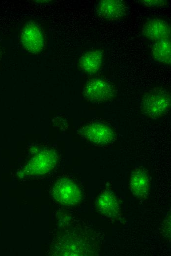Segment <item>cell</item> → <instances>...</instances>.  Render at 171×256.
Here are the masks:
<instances>
[{
	"instance_id": "1",
	"label": "cell",
	"mask_w": 171,
	"mask_h": 256,
	"mask_svg": "<svg viewBox=\"0 0 171 256\" xmlns=\"http://www.w3.org/2000/svg\"><path fill=\"white\" fill-rule=\"evenodd\" d=\"M171 94L161 87L154 88L143 96L141 108L147 116L157 119L165 115L171 108Z\"/></svg>"
},
{
	"instance_id": "2",
	"label": "cell",
	"mask_w": 171,
	"mask_h": 256,
	"mask_svg": "<svg viewBox=\"0 0 171 256\" xmlns=\"http://www.w3.org/2000/svg\"><path fill=\"white\" fill-rule=\"evenodd\" d=\"M53 195L57 201L66 206L76 205L82 200V192L78 186L66 178L61 179L56 183Z\"/></svg>"
},
{
	"instance_id": "3",
	"label": "cell",
	"mask_w": 171,
	"mask_h": 256,
	"mask_svg": "<svg viewBox=\"0 0 171 256\" xmlns=\"http://www.w3.org/2000/svg\"><path fill=\"white\" fill-rule=\"evenodd\" d=\"M21 42L28 52L37 54L44 48L45 39L41 27L33 21L28 22L21 33Z\"/></svg>"
},
{
	"instance_id": "4",
	"label": "cell",
	"mask_w": 171,
	"mask_h": 256,
	"mask_svg": "<svg viewBox=\"0 0 171 256\" xmlns=\"http://www.w3.org/2000/svg\"><path fill=\"white\" fill-rule=\"evenodd\" d=\"M85 97L93 102H103L111 99L114 95L111 85L102 79L89 80L84 89Z\"/></svg>"
},
{
	"instance_id": "5",
	"label": "cell",
	"mask_w": 171,
	"mask_h": 256,
	"mask_svg": "<svg viewBox=\"0 0 171 256\" xmlns=\"http://www.w3.org/2000/svg\"><path fill=\"white\" fill-rule=\"evenodd\" d=\"M149 174L144 167H135L131 174L129 186L133 194L141 200L146 199L150 190Z\"/></svg>"
},
{
	"instance_id": "6",
	"label": "cell",
	"mask_w": 171,
	"mask_h": 256,
	"mask_svg": "<svg viewBox=\"0 0 171 256\" xmlns=\"http://www.w3.org/2000/svg\"><path fill=\"white\" fill-rule=\"evenodd\" d=\"M96 14L101 18L109 21H118L125 17L127 6L121 0H101L96 6Z\"/></svg>"
},
{
	"instance_id": "7",
	"label": "cell",
	"mask_w": 171,
	"mask_h": 256,
	"mask_svg": "<svg viewBox=\"0 0 171 256\" xmlns=\"http://www.w3.org/2000/svg\"><path fill=\"white\" fill-rule=\"evenodd\" d=\"M83 135L90 142L100 146H106L112 143L114 139V134L112 128L102 123L91 124L82 131Z\"/></svg>"
},
{
	"instance_id": "8",
	"label": "cell",
	"mask_w": 171,
	"mask_h": 256,
	"mask_svg": "<svg viewBox=\"0 0 171 256\" xmlns=\"http://www.w3.org/2000/svg\"><path fill=\"white\" fill-rule=\"evenodd\" d=\"M171 25L166 21L155 18L145 23L142 28V35L148 40L154 42L170 38Z\"/></svg>"
},
{
	"instance_id": "9",
	"label": "cell",
	"mask_w": 171,
	"mask_h": 256,
	"mask_svg": "<svg viewBox=\"0 0 171 256\" xmlns=\"http://www.w3.org/2000/svg\"><path fill=\"white\" fill-rule=\"evenodd\" d=\"M96 206L101 214L112 219H118L121 215L118 199L111 192H101L97 199Z\"/></svg>"
},
{
	"instance_id": "10",
	"label": "cell",
	"mask_w": 171,
	"mask_h": 256,
	"mask_svg": "<svg viewBox=\"0 0 171 256\" xmlns=\"http://www.w3.org/2000/svg\"><path fill=\"white\" fill-rule=\"evenodd\" d=\"M103 53L99 50H93L85 53L80 59L81 69L89 73L97 72L102 66Z\"/></svg>"
},
{
	"instance_id": "11",
	"label": "cell",
	"mask_w": 171,
	"mask_h": 256,
	"mask_svg": "<svg viewBox=\"0 0 171 256\" xmlns=\"http://www.w3.org/2000/svg\"><path fill=\"white\" fill-rule=\"evenodd\" d=\"M151 54L157 62L171 65V43L170 38H166L154 42L151 48Z\"/></svg>"
},
{
	"instance_id": "12",
	"label": "cell",
	"mask_w": 171,
	"mask_h": 256,
	"mask_svg": "<svg viewBox=\"0 0 171 256\" xmlns=\"http://www.w3.org/2000/svg\"><path fill=\"white\" fill-rule=\"evenodd\" d=\"M45 155L40 154L38 157L33 160L32 163L30 164L29 168L32 169L34 173H40L46 172L54 166L56 162V155L51 158Z\"/></svg>"
},
{
	"instance_id": "13",
	"label": "cell",
	"mask_w": 171,
	"mask_h": 256,
	"mask_svg": "<svg viewBox=\"0 0 171 256\" xmlns=\"http://www.w3.org/2000/svg\"><path fill=\"white\" fill-rule=\"evenodd\" d=\"M141 2L144 6L148 7H164L168 3L165 0H142Z\"/></svg>"
}]
</instances>
